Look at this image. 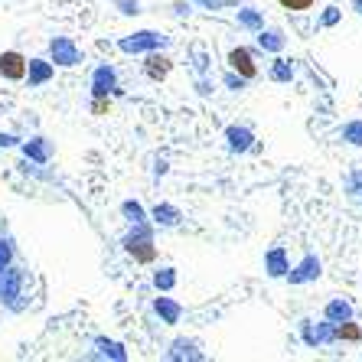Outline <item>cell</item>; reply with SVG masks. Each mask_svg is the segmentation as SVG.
<instances>
[{
	"instance_id": "28",
	"label": "cell",
	"mask_w": 362,
	"mask_h": 362,
	"mask_svg": "<svg viewBox=\"0 0 362 362\" xmlns=\"http://www.w3.org/2000/svg\"><path fill=\"white\" fill-rule=\"evenodd\" d=\"M13 255H17V248H13V242H10V238H4V235H0V271H4V268H10V264H13Z\"/></svg>"
},
{
	"instance_id": "29",
	"label": "cell",
	"mask_w": 362,
	"mask_h": 362,
	"mask_svg": "<svg viewBox=\"0 0 362 362\" xmlns=\"http://www.w3.org/2000/svg\"><path fill=\"white\" fill-rule=\"evenodd\" d=\"M88 108H92V115L105 118V115L111 111V98H108V95H92V101H88Z\"/></svg>"
},
{
	"instance_id": "37",
	"label": "cell",
	"mask_w": 362,
	"mask_h": 362,
	"mask_svg": "<svg viewBox=\"0 0 362 362\" xmlns=\"http://www.w3.org/2000/svg\"><path fill=\"white\" fill-rule=\"evenodd\" d=\"M353 10H356V13H359V17H362V0H353Z\"/></svg>"
},
{
	"instance_id": "26",
	"label": "cell",
	"mask_w": 362,
	"mask_h": 362,
	"mask_svg": "<svg viewBox=\"0 0 362 362\" xmlns=\"http://www.w3.org/2000/svg\"><path fill=\"white\" fill-rule=\"evenodd\" d=\"M121 216H124L127 222H144L147 219V209H144L137 199H124L121 202Z\"/></svg>"
},
{
	"instance_id": "5",
	"label": "cell",
	"mask_w": 362,
	"mask_h": 362,
	"mask_svg": "<svg viewBox=\"0 0 362 362\" xmlns=\"http://www.w3.org/2000/svg\"><path fill=\"white\" fill-rule=\"evenodd\" d=\"M23 268H17V264H10V268L0 271V300L4 303H13L17 297H23Z\"/></svg>"
},
{
	"instance_id": "17",
	"label": "cell",
	"mask_w": 362,
	"mask_h": 362,
	"mask_svg": "<svg viewBox=\"0 0 362 362\" xmlns=\"http://www.w3.org/2000/svg\"><path fill=\"white\" fill-rule=\"evenodd\" d=\"M284 46H287V36H284V30H278V26H262L258 30V49L262 52H284Z\"/></svg>"
},
{
	"instance_id": "12",
	"label": "cell",
	"mask_w": 362,
	"mask_h": 362,
	"mask_svg": "<svg viewBox=\"0 0 362 362\" xmlns=\"http://www.w3.org/2000/svg\"><path fill=\"white\" fill-rule=\"evenodd\" d=\"M147 219L157 228H177L180 222H183V212H180L173 202H157V206L147 212Z\"/></svg>"
},
{
	"instance_id": "36",
	"label": "cell",
	"mask_w": 362,
	"mask_h": 362,
	"mask_svg": "<svg viewBox=\"0 0 362 362\" xmlns=\"http://www.w3.org/2000/svg\"><path fill=\"white\" fill-rule=\"evenodd\" d=\"M153 177H157V180L167 177V160H157V170H153Z\"/></svg>"
},
{
	"instance_id": "1",
	"label": "cell",
	"mask_w": 362,
	"mask_h": 362,
	"mask_svg": "<svg viewBox=\"0 0 362 362\" xmlns=\"http://www.w3.org/2000/svg\"><path fill=\"white\" fill-rule=\"evenodd\" d=\"M167 46H170V40L163 33H157V30H137V33L118 40V49L127 52V56H147V52L167 49Z\"/></svg>"
},
{
	"instance_id": "2",
	"label": "cell",
	"mask_w": 362,
	"mask_h": 362,
	"mask_svg": "<svg viewBox=\"0 0 362 362\" xmlns=\"http://www.w3.org/2000/svg\"><path fill=\"white\" fill-rule=\"evenodd\" d=\"M300 339L307 349H320V346H333L337 343V323H329L323 317L320 323L317 320H300Z\"/></svg>"
},
{
	"instance_id": "8",
	"label": "cell",
	"mask_w": 362,
	"mask_h": 362,
	"mask_svg": "<svg viewBox=\"0 0 362 362\" xmlns=\"http://www.w3.org/2000/svg\"><path fill=\"white\" fill-rule=\"evenodd\" d=\"M222 137H226L228 153H248L255 147V131L248 124H228Z\"/></svg>"
},
{
	"instance_id": "13",
	"label": "cell",
	"mask_w": 362,
	"mask_h": 362,
	"mask_svg": "<svg viewBox=\"0 0 362 362\" xmlns=\"http://www.w3.org/2000/svg\"><path fill=\"white\" fill-rule=\"evenodd\" d=\"M264 271H268V278H284L287 271H291V258H287V248L284 245H274L264 252Z\"/></svg>"
},
{
	"instance_id": "14",
	"label": "cell",
	"mask_w": 362,
	"mask_h": 362,
	"mask_svg": "<svg viewBox=\"0 0 362 362\" xmlns=\"http://www.w3.org/2000/svg\"><path fill=\"white\" fill-rule=\"evenodd\" d=\"M115 88H118V69L101 62L92 72V95H111Z\"/></svg>"
},
{
	"instance_id": "9",
	"label": "cell",
	"mask_w": 362,
	"mask_h": 362,
	"mask_svg": "<svg viewBox=\"0 0 362 362\" xmlns=\"http://www.w3.org/2000/svg\"><path fill=\"white\" fill-rule=\"evenodd\" d=\"M0 76L7 82H23L26 78V56L17 49H7L0 52Z\"/></svg>"
},
{
	"instance_id": "6",
	"label": "cell",
	"mask_w": 362,
	"mask_h": 362,
	"mask_svg": "<svg viewBox=\"0 0 362 362\" xmlns=\"http://www.w3.org/2000/svg\"><path fill=\"white\" fill-rule=\"evenodd\" d=\"M124 252L134 258L137 264H153L157 262V245H153V238L147 235H124Z\"/></svg>"
},
{
	"instance_id": "4",
	"label": "cell",
	"mask_w": 362,
	"mask_h": 362,
	"mask_svg": "<svg viewBox=\"0 0 362 362\" xmlns=\"http://www.w3.org/2000/svg\"><path fill=\"white\" fill-rule=\"evenodd\" d=\"M82 59H85L82 49H78L69 36H56V40H49V62H52V66L72 69V66H78Z\"/></svg>"
},
{
	"instance_id": "27",
	"label": "cell",
	"mask_w": 362,
	"mask_h": 362,
	"mask_svg": "<svg viewBox=\"0 0 362 362\" xmlns=\"http://www.w3.org/2000/svg\"><path fill=\"white\" fill-rule=\"evenodd\" d=\"M343 193L346 196H359L362 193V167L349 170V173L343 177Z\"/></svg>"
},
{
	"instance_id": "30",
	"label": "cell",
	"mask_w": 362,
	"mask_h": 362,
	"mask_svg": "<svg viewBox=\"0 0 362 362\" xmlns=\"http://www.w3.org/2000/svg\"><path fill=\"white\" fill-rule=\"evenodd\" d=\"M222 85H226L228 92H245V88H248V82H245L238 72H232V69H228L226 76H222Z\"/></svg>"
},
{
	"instance_id": "24",
	"label": "cell",
	"mask_w": 362,
	"mask_h": 362,
	"mask_svg": "<svg viewBox=\"0 0 362 362\" xmlns=\"http://www.w3.org/2000/svg\"><path fill=\"white\" fill-rule=\"evenodd\" d=\"M153 287H157L160 294H170V291L177 287V268H160V271H153Z\"/></svg>"
},
{
	"instance_id": "21",
	"label": "cell",
	"mask_w": 362,
	"mask_h": 362,
	"mask_svg": "<svg viewBox=\"0 0 362 362\" xmlns=\"http://www.w3.org/2000/svg\"><path fill=\"white\" fill-rule=\"evenodd\" d=\"M235 20H238V26H242V30H248V33H258V30L264 26V13H262V10H255V7H242L235 13Z\"/></svg>"
},
{
	"instance_id": "34",
	"label": "cell",
	"mask_w": 362,
	"mask_h": 362,
	"mask_svg": "<svg viewBox=\"0 0 362 362\" xmlns=\"http://www.w3.org/2000/svg\"><path fill=\"white\" fill-rule=\"evenodd\" d=\"M7 147H20V137L17 134H0V151H7Z\"/></svg>"
},
{
	"instance_id": "33",
	"label": "cell",
	"mask_w": 362,
	"mask_h": 362,
	"mask_svg": "<svg viewBox=\"0 0 362 362\" xmlns=\"http://www.w3.org/2000/svg\"><path fill=\"white\" fill-rule=\"evenodd\" d=\"M115 7H118L124 17H137V13H141V4H137V0H115Z\"/></svg>"
},
{
	"instance_id": "16",
	"label": "cell",
	"mask_w": 362,
	"mask_h": 362,
	"mask_svg": "<svg viewBox=\"0 0 362 362\" xmlns=\"http://www.w3.org/2000/svg\"><path fill=\"white\" fill-rule=\"evenodd\" d=\"M52 76H56V66L49 59H26V82H30V88H40V85L52 82Z\"/></svg>"
},
{
	"instance_id": "7",
	"label": "cell",
	"mask_w": 362,
	"mask_h": 362,
	"mask_svg": "<svg viewBox=\"0 0 362 362\" xmlns=\"http://www.w3.org/2000/svg\"><path fill=\"white\" fill-rule=\"evenodd\" d=\"M226 62H228V69H232V72H238V76L245 78V82L258 78V66H255L252 49H245V46H232V49H228V56H226Z\"/></svg>"
},
{
	"instance_id": "32",
	"label": "cell",
	"mask_w": 362,
	"mask_h": 362,
	"mask_svg": "<svg viewBox=\"0 0 362 362\" xmlns=\"http://www.w3.org/2000/svg\"><path fill=\"white\" fill-rule=\"evenodd\" d=\"M284 10H294V13H303V10H310L317 0H278Z\"/></svg>"
},
{
	"instance_id": "23",
	"label": "cell",
	"mask_w": 362,
	"mask_h": 362,
	"mask_svg": "<svg viewBox=\"0 0 362 362\" xmlns=\"http://www.w3.org/2000/svg\"><path fill=\"white\" fill-rule=\"evenodd\" d=\"M337 343H362V327L353 320L337 323Z\"/></svg>"
},
{
	"instance_id": "11",
	"label": "cell",
	"mask_w": 362,
	"mask_h": 362,
	"mask_svg": "<svg viewBox=\"0 0 362 362\" xmlns=\"http://www.w3.org/2000/svg\"><path fill=\"white\" fill-rule=\"evenodd\" d=\"M20 151H23L26 160L40 163V167H46V163L52 160V141H46V137H30V141H20Z\"/></svg>"
},
{
	"instance_id": "15",
	"label": "cell",
	"mask_w": 362,
	"mask_h": 362,
	"mask_svg": "<svg viewBox=\"0 0 362 362\" xmlns=\"http://www.w3.org/2000/svg\"><path fill=\"white\" fill-rule=\"evenodd\" d=\"M167 359L170 362H183V359L202 362V359H206V353H202L199 343H193V339H173V343H170V349H167Z\"/></svg>"
},
{
	"instance_id": "18",
	"label": "cell",
	"mask_w": 362,
	"mask_h": 362,
	"mask_svg": "<svg viewBox=\"0 0 362 362\" xmlns=\"http://www.w3.org/2000/svg\"><path fill=\"white\" fill-rule=\"evenodd\" d=\"M153 313H157L160 323H167V327H177V323L183 320V307H180L173 297H153Z\"/></svg>"
},
{
	"instance_id": "10",
	"label": "cell",
	"mask_w": 362,
	"mask_h": 362,
	"mask_svg": "<svg viewBox=\"0 0 362 362\" xmlns=\"http://www.w3.org/2000/svg\"><path fill=\"white\" fill-rule=\"evenodd\" d=\"M173 72V59H170L163 49H153L147 52V62H144V76L151 78V82H163V78Z\"/></svg>"
},
{
	"instance_id": "22",
	"label": "cell",
	"mask_w": 362,
	"mask_h": 362,
	"mask_svg": "<svg viewBox=\"0 0 362 362\" xmlns=\"http://www.w3.org/2000/svg\"><path fill=\"white\" fill-rule=\"evenodd\" d=\"M268 76H271V82H281V85H284V82H291V78L297 76V69H294V62H291V59H274V62H271V72H268Z\"/></svg>"
},
{
	"instance_id": "35",
	"label": "cell",
	"mask_w": 362,
	"mask_h": 362,
	"mask_svg": "<svg viewBox=\"0 0 362 362\" xmlns=\"http://www.w3.org/2000/svg\"><path fill=\"white\" fill-rule=\"evenodd\" d=\"M196 4H202L206 10H219L222 7V0H196Z\"/></svg>"
},
{
	"instance_id": "31",
	"label": "cell",
	"mask_w": 362,
	"mask_h": 362,
	"mask_svg": "<svg viewBox=\"0 0 362 362\" xmlns=\"http://www.w3.org/2000/svg\"><path fill=\"white\" fill-rule=\"evenodd\" d=\"M339 20H343V10H339V7H327L320 13V26H337Z\"/></svg>"
},
{
	"instance_id": "38",
	"label": "cell",
	"mask_w": 362,
	"mask_h": 362,
	"mask_svg": "<svg viewBox=\"0 0 362 362\" xmlns=\"http://www.w3.org/2000/svg\"><path fill=\"white\" fill-rule=\"evenodd\" d=\"M359 199H362V193H359Z\"/></svg>"
},
{
	"instance_id": "19",
	"label": "cell",
	"mask_w": 362,
	"mask_h": 362,
	"mask_svg": "<svg viewBox=\"0 0 362 362\" xmlns=\"http://www.w3.org/2000/svg\"><path fill=\"white\" fill-rule=\"evenodd\" d=\"M95 356H98V359H111V362H127L124 343L108 339V337H95Z\"/></svg>"
},
{
	"instance_id": "3",
	"label": "cell",
	"mask_w": 362,
	"mask_h": 362,
	"mask_svg": "<svg viewBox=\"0 0 362 362\" xmlns=\"http://www.w3.org/2000/svg\"><path fill=\"white\" fill-rule=\"evenodd\" d=\"M320 274H323V262H320V255L307 252V255L300 258V262L294 264V268L287 271L284 278L291 281L294 287H300V284H310V281H320Z\"/></svg>"
},
{
	"instance_id": "25",
	"label": "cell",
	"mask_w": 362,
	"mask_h": 362,
	"mask_svg": "<svg viewBox=\"0 0 362 362\" xmlns=\"http://www.w3.org/2000/svg\"><path fill=\"white\" fill-rule=\"evenodd\" d=\"M339 137H343L349 147H362V118H353L346 121L343 131H339Z\"/></svg>"
},
{
	"instance_id": "20",
	"label": "cell",
	"mask_w": 362,
	"mask_h": 362,
	"mask_svg": "<svg viewBox=\"0 0 362 362\" xmlns=\"http://www.w3.org/2000/svg\"><path fill=\"white\" fill-rule=\"evenodd\" d=\"M323 317H327L329 323H343V320H353L356 310H353V303L346 300V297H333V300L323 307Z\"/></svg>"
}]
</instances>
